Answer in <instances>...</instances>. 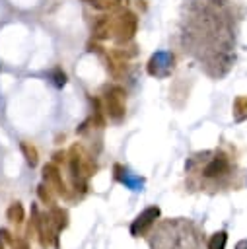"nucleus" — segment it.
Here are the masks:
<instances>
[{"mask_svg": "<svg viewBox=\"0 0 247 249\" xmlns=\"http://www.w3.org/2000/svg\"><path fill=\"white\" fill-rule=\"evenodd\" d=\"M136 27H138V19L132 12H123L117 16V21L113 25V31H115V39L117 43H126L134 37L136 33Z\"/></svg>", "mask_w": 247, "mask_h": 249, "instance_id": "f03ea898", "label": "nucleus"}, {"mask_svg": "<svg viewBox=\"0 0 247 249\" xmlns=\"http://www.w3.org/2000/svg\"><path fill=\"white\" fill-rule=\"evenodd\" d=\"M37 195H39L41 202H45V204H53V193H51V185L41 183V185L37 187Z\"/></svg>", "mask_w": 247, "mask_h": 249, "instance_id": "dca6fc26", "label": "nucleus"}, {"mask_svg": "<svg viewBox=\"0 0 247 249\" xmlns=\"http://www.w3.org/2000/svg\"><path fill=\"white\" fill-rule=\"evenodd\" d=\"M124 2H126V0H97V2H93L91 6L97 8V10H115V8L123 6Z\"/></svg>", "mask_w": 247, "mask_h": 249, "instance_id": "2eb2a0df", "label": "nucleus"}, {"mask_svg": "<svg viewBox=\"0 0 247 249\" xmlns=\"http://www.w3.org/2000/svg\"><path fill=\"white\" fill-rule=\"evenodd\" d=\"M43 177H45L47 185H51V189H54L58 195H62V196L68 195L66 183L62 181V175H60V171H58V167H56L54 163H47V165L43 167Z\"/></svg>", "mask_w": 247, "mask_h": 249, "instance_id": "423d86ee", "label": "nucleus"}, {"mask_svg": "<svg viewBox=\"0 0 247 249\" xmlns=\"http://www.w3.org/2000/svg\"><path fill=\"white\" fill-rule=\"evenodd\" d=\"M86 2H89V4H93V2H97V0H86Z\"/></svg>", "mask_w": 247, "mask_h": 249, "instance_id": "b1692460", "label": "nucleus"}, {"mask_svg": "<svg viewBox=\"0 0 247 249\" xmlns=\"http://www.w3.org/2000/svg\"><path fill=\"white\" fill-rule=\"evenodd\" d=\"M235 249H247V239H241V241H237Z\"/></svg>", "mask_w": 247, "mask_h": 249, "instance_id": "4be33fe9", "label": "nucleus"}, {"mask_svg": "<svg viewBox=\"0 0 247 249\" xmlns=\"http://www.w3.org/2000/svg\"><path fill=\"white\" fill-rule=\"evenodd\" d=\"M0 237H2L4 241H12V235H10L8 230H0Z\"/></svg>", "mask_w": 247, "mask_h": 249, "instance_id": "6ab92c4d", "label": "nucleus"}, {"mask_svg": "<svg viewBox=\"0 0 247 249\" xmlns=\"http://www.w3.org/2000/svg\"><path fill=\"white\" fill-rule=\"evenodd\" d=\"M88 51H89V53H93V51H95V53H101V47L95 45V43H89V45H88Z\"/></svg>", "mask_w": 247, "mask_h": 249, "instance_id": "aec40b11", "label": "nucleus"}, {"mask_svg": "<svg viewBox=\"0 0 247 249\" xmlns=\"http://www.w3.org/2000/svg\"><path fill=\"white\" fill-rule=\"evenodd\" d=\"M226 243H228V233L226 231H216L208 239V249H226Z\"/></svg>", "mask_w": 247, "mask_h": 249, "instance_id": "ddd939ff", "label": "nucleus"}, {"mask_svg": "<svg viewBox=\"0 0 247 249\" xmlns=\"http://www.w3.org/2000/svg\"><path fill=\"white\" fill-rule=\"evenodd\" d=\"M159 214H161V210H159V206H148L146 210H142L136 218H134V222L130 224V233L132 235H140V233H144L158 218H159Z\"/></svg>", "mask_w": 247, "mask_h": 249, "instance_id": "7ed1b4c3", "label": "nucleus"}, {"mask_svg": "<svg viewBox=\"0 0 247 249\" xmlns=\"http://www.w3.org/2000/svg\"><path fill=\"white\" fill-rule=\"evenodd\" d=\"M228 169H229V161H228V158H226L224 154H218V156H214V158L204 165L202 175H204L206 179H218V177L226 175Z\"/></svg>", "mask_w": 247, "mask_h": 249, "instance_id": "39448f33", "label": "nucleus"}, {"mask_svg": "<svg viewBox=\"0 0 247 249\" xmlns=\"http://www.w3.org/2000/svg\"><path fill=\"white\" fill-rule=\"evenodd\" d=\"M10 243H12L14 249H27V243H25L23 239H12Z\"/></svg>", "mask_w": 247, "mask_h": 249, "instance_id": "a211bd4d", "label": "nucleus"}, {"mask_svg": "<svg viewBox=\"0 0 247 249\" xmlns=\"http://www.w3.org/2000/svg\"><path fill=\"white\" fill-rule=\"evenodd\" d=\"M49 214H51V220H53L56 231H60V230H64L68 226V212L64 208H53Z\"/></svg>", "mask_w": 247, "mask_h": 249, "instance_id": "1a4fd4ad", "label": "nucleus"}, {"mask_svg": "<svg viewBox=\"0 0 247 249\" xmlns=\"http://www.w3.org/2000/svg\"><path fill=\"white\" fill-rule=\"evenodd\" d=\"M91 103H93V117H91V123H95L99 128L105 126V117H103V111H101V103L99 99L91 97Z\"/></svg>", "mask_w": 247, "mask_h": 249, "instance_id": "4468645a", "label": "nucleus"}, {"mask_svg": "<svg viewBox=\"0 0 247 249\" xmlns=\"http://www.w3.org/2000/svg\"><path fill=\"white\" fill-rule=\"evenodd\" d=\"M124 89L121 86H113L105 91V113L113 121H121L124 117L126 105H124Z\"/></svg>", "mask_w": 247, "mask_h": 249, "instance_id": "f257e3e1", "label": "nucleus"}, {"mask_svg": "<svg viewBox=\"0 0 247 249\" xmlns=\"http://www.w3.org/2000/svg\"><path fill=\"white\" fill-rule=\"evenodd\" d=\"M53 78H54V84H56L58 88H62V86L66 84V74H64L60 68H56V70L53 72Z\"/></svg>", "mask_w": 247, "mask_h": 249, "instance_id": "f3484780", "label": "nucleus"}, {"mask_svg": "<svg viewBox=\"0 0 247 249\" xmlns=\"http://www.w3.org/2000/svg\"><path fill=\"white\" fill-rule=\"evenodd\" d=\"M171 68H173V56L167 54V53L154 54V56L150 58V62H148V72H150L152 76H159V78H163V76L169 74Z\"/></svg>", "mask_w": 247, "mask_h": 249, "instance_id": "20e7f679", "label": "nucleus"}, {"mask_svg": "<svg viewBox=\"0 0 247 249\" xmlns=\"http://www.w3.org/2000/svg\"><path fill=\"white\" fill-rule=\"evenodd\" d=\"M0 249H4V243H2V237H0Z\"/></svg>", "mask_w": 247, "mask_h": 249, "instance_id": "5701e85b", "label": "nucleus"}, {"mask_svg": "<svg viewBox=\"0 0 247 249\" xmlns=\"http://www.w3.org/2000/svg\"><path fill=\"white\" fill-rule=\"evenodd\" d=\"M111 31H113V21L109 16H103L93 23V39H97V41L109 39Z\"/></svg>", "mask_w": 247, "mask_h": 249, "instance_id": "0eeeda50", "label": "nucleus"}, {"mask_svg": "<svg viewBox=\"0 0 247 249\" xmlns=\"http://www.w3.org/2000/svg\"><path fill=\"white\" fill-rule=\"evenodd\" d=\"M6 218H8L10 222H14V224H21V222L25 220V210H23V206H21L19 202H12V204L8 206V210H6Z\"/></svg>", "mask_w": 247, "mask_h": 249, "instance_id": "9d476101", "label": "nucleus"}, {"mask_svg": "<svg viewBox=\"0 0 247 249\" xmlns=\"http://www.w3.org/2000/svg\"><path fill=\"white\" fill-rule=\"evenodd\" d=\"M115 177H117L121 183L128 185L132 191H140V187H142V179H138V177H130V175H128V171H126V169H123L119 163L115 165Z\"/></svg>", "mask_w": 247, "mask_h": 249, "instance_id": "6e6552de", "label": "nucleus"}, {"mask_svg": "<svg viewBox=\"0 0 247 249\" xmlns=\"http://www.w3.org/2000/svg\"><path fill=\"white\" fill-rule=\"evenodd\" d=\"M19 146H21V152H23V158H25V161H27L31 167H35V165H37V161H39V154H37V148H35L33 144H29V142H21Z\"/></svg>", "mask_w": 247, "mask_h": 249, "instance_id": "f8f14e48", "label": "nucleus"}, {"mask_svg": "<svg viewBox=\"0 0 247 249\" xmlns=\"http://www.w3.org/2000/svg\"><path fill=\"white\" fill-rule=\"evenodd\" d=\"M233 119L235 121H245L247 119V97L239 95L233 101Z\"/></svg>", "mask_w": 247, "mask_h": 249, "instance_id": "9b49d317", "label": "nucleus"}, {"mask_svg": "<svg viewBox=\"0 0 247 249\" xmlns=\"http://www.w3.org/2000/svg\"><path fill=\"white\" fill-rule=\"evenodd\" d=\"M64 156H66V154H64V152H56V154H54V156H53V158H54V161H56V163H58V161H64Z\"/></svg>", "mask_w": 247, "mask_h": 249, "instance_id": "412c9836", "label": "nucleus"}]
</instances>
